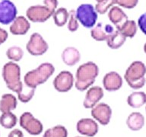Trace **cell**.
<instances>
[{"label": "cell", "mask_w": 146, "mask_h": 137, "mask_svg": "<svg viewBox=\"0 0 146 137\" xmlns=\"http://www.w3.org/2000/svg\"><path fill=\"white\" fill-rule=\"evenodd\" d=\"M99 74V67L95 63L89 61L82 64L75 73V86L80 91L89 88Z\"/></svg>", "instance_id": "cell-1"}, {"label": "cell", "mask_w": 146, "mask_h": 137, "mask_svg": "<svg viewBox=\"0 0 146 137\" xmlns=\"http://www.w3.org/2000/svg\"><path fill=\"white\" fill-rule=\"evenodd\" d=\"M55 72V67L50 63H43L33 70L27 72L24 77L25 84L35 88L45 83Z\"/></svg>", "instance_id": "cell-2"}, {"label": "cell", "mask_w": 146, "mask_h": 137, "mask_svg": "<svg viewBox=\"0 0 146 137\" xmlns=\"http://www.w3.org/2000/svg\"><path fill=\"white\" fill-rule=\"evenodd\" d=\"M146 66L141 61L136 60L130 64L124 74V79L132 89L143 88L146 83Z\"/></svg>", "instance_id": "cell-3"}, {"label": "cell", "mask_w": 146, "mask_h": 137, "mask_svg": "<svg viewBox=\"0 0 146 137\" xmlns=\"http://www.w3.org/2000/svg\"><path fill=\"white\" fill-rule=\"evenodd\" d=\"M2 78L7 88L16 93H19L24 84L21 80V68L15 62H8L2 68Z\"/></svg>", "instance_id": "cell-4"}, {"label": "cell", "mask_w": 146, "mask_h": 137, "mask_svg": "<svg viewBox=\"0 0 146 137\" xmlns=\"http://www.w3.org/2000/svg\"><path fill=\"white\" fill-rule=\"evenodd\" d=\"M78 21L85 28H92L97 24L98 13L93 6L89 3H83L78 5L75 10Z\"/></svg>", "instance_id": "cell-5"}, {"label": "cell", "mask_w": 146, "mask_h": 137, "mask_svg": "<svg viewBox=\"0 0 146 137\" xmlns=\"http://www.w3.org/2000/svg\"><path fill=\"white\" fill-rule=\"evenodd\" d=\"M26 49L34 57H40L47 52L49 45L42 35L39 33H33L26 44Z\"/></svg>", "instance_id": "cell-6"}, {"label": "cell", "mask_w": 146, "mask_h": 137, "mask_svg": "<svg viewBox=\"0 0 146 137\" xmlns=\"http://www.w3.org/2000/svg\"><path fill=\"white\" fill-rule=\"evenodd\" d=\"M52 12L44 5H35L30 6L26 11V17L30 21L43 23L52 16Z\"/></svg>", "instance_id": "cell-7"}, {"label": "cell", "mask_w": 146, "mask_h": 137, "mask_svg": "<svg viewBox=\"0 0 146 137\" xmlns=\"http://www.w3.org/2000/svg\"><path fill=\"white\" fill-rule=\"evenodd\" d=\"M20 126L32 136H38L43 132V126L30 112H25L20 116Z\"/></svg>", "instance_id": "cell-8"}, {"label": "cell", "mask_w": 146, "mask_h": 137, "mask_svg": "<svg viewBox=\"0 0 146 137\" xmlns=\"http://www.w3.org/2000/svg\"><path fill=\"white\" fill-rule=\"evenodd\" d=\"M52 84L57 91L65 93L70 91L75 84V77L69 71H62L56 76Z\"/></svg>", "instance_id": "cell-9"}, {"label": "cell", "mask_w": 146, "mask_h": 137, "mask_svg": "<svg viewBox=\"0 0 146 137\" xmlns=\"http://www.w3.org/2000/svg\"><path fill=\"white\" fill-rule=\"evenodd\" d=\"M18 10L10 0H0V24L10 25L17 17Z\"/></svg>", "instance_id": "cell-10"}, {"label": "cell", "mask_w": 146, "mask_h": 137, "mask_svg": "<svg viewBox=\"0 0 146 137\" xmlns=\"http://www.w3.org/2000/svg\"><path fill=\"white\" fill-rule=\"evenodd\" d=\"M91 116L101 125H107L112 116L111 107L105 103H98L91 108Z\"/></svg>", "instance_id": "cell-11"}, {"label": "cell", "mask_w": 146, "mask_h": 137, "mask_svg": "<svg viewBox=\"0 0 146 137\" xmlns=\"http://www.w3.org/2000/svg\"><path fill=\"white\" fill-rule=\"evenodd\" d=\"M104 95V90L100 86L90 87L87 91L86 95L83 101V106L87 109L93 108Z\"/></svg>", "instance_id": "cell-12"}, {"label": "cell", "mask_w": 146, "mask_h": 137, "mask_svg": "<svg viewBox=\"0 0 146 137\" xmlns=\"http://www.w3.org/2000/svg\"><path fill=\"white\" fill-rule=\"evenodd\" d=\"M98 124L91 118H82L78 121L76 129L80 134L88 137L94 136L98 132Z\"/></svg>", "instance_id": "cell-13"}, {"label": "cell", "mask_w": 146, "mask_h": 137, "mask_svg": "<svg viewBox=\"0 0 146 137\" xmlns=\"http://www.w3.org/2000/svg\"><path fill=\"white\" fill-rule=\"evenodd\" d=\"M115 31V29L113 25L104 24L98 22L96 24L91 31V36L93 39L97 41H107V38Z\"/></svg>", "instance_id": "cell-14"}, {"label": "cell", "mask_w": 146, "mask_h": 137, "mask_svg": "<svg viewBox=\"0 0 146 137\" xmlns=\"http://www.w3.org/2000/svg\"><path fill=\"white\" fill-rule=\"evenodd\" d=\"M103 85L105 90L108 91H116L123 86V78L116 72L112 71L107 72L103 78Z\"/></svg>", "instance_id": "cell-15"}, {"label": "cell", "mask_w": 146, "mask_h": 137, "mask_svg": "<svg viewBox=\"0 0 146 137\" xmlns=\"http://www.w3.org/2000/svg\"><path fill=\"white\" fill-rule=\"evenodd\" d=\"M31 28L30 21L25 16H17L10 25L9 31L14 35H25Z\"/></svg>", "instance_id": "cell-16"}, {"label": "cell", "mask_w": 146, "mask_h": 137, "mask_svg": "<svg viewBox=\"0 0 146 137\" xmlns=\"http://www.w3.org/2000/svg\"><path fill=\"white\" fill-rule=\"evenodd\" d=\"M61 57L62 61L66 66H73L80 61L81 53L77 48L74 47H68L63 50Z\"/></svg>", "instance_id": "cell-17"}, {"label": "cell", "mask_w": 146, "mask_h": 137, "mask_svg": "<svg viewBox=\"0 0 146 137\" xmlns=\"http://www.w3.org/2000/svg\"><path fill=\"white\" fill-rule=\"evenodd\" d=\"M108 18L116 28L128 20V16L120 7L113 5L108 11Z\"/></svg>", "instance_id": "cell-18"}, {"label": "cell", "mask_w": 146, "mask_h": 137, "mask_svg": "<svg viewBox=\"0 0 146 137\" xmlns=\"http://www.w3.org/2000/svg\"><path fill=\"white\" fill-rule=\"evenodd\" d=\"M126 125L132 131H139L145 125V117L139 112H133L128 116Z\"/></svg>", "instance_id": "cell-19"}, {"label": "cell", "mask_w": 146, "mask_h": 137, "mask_svg": "<svg viewBox=\"0 0 146 137\" xmlns=\"http://www.w3.org/2000/svg\"><path fill=\"white\" fill-rule=\"evenodd\" d=\"M17 98L11 94H5L0 100V111L2 113L11 112L17 107Z\"/></svg>", "instance_id": "cell-20"}, {"label": "cell", "mask_w": 146, "mask_h": 137, "mask_svg": "<svg viewBox=\"0 0 146 137\" xmlns=\"http://www.w3.org/2000/svg\"><path fill=\"white\" fill-rule=\"evenodd\" d=\"M127 104L133 108H139L146 104V94L143 91H134L128 96Z\"/></svg>", "instance_id": "cell-21"}, {"label": "cell", "mask_w": 146, "mask_h": 137, "mask_svg": "<svg viewBox=\"0 0 146 137\" xmlns=\"http://www.w3.org/2000/svg\"><path fill=\"white\" fill-rule=\"evenodd\" d=\"M125 41H126V37L121 32L119 31L118 30L116 29L106 41L108 47L112 50H117L125 43Z\"/></svg>", "instance_id": "cell-22"}, {"label": "cell", "mask_w": 146, "mask_h": 137, "mask_svg": "<svg viewBox=\"0 0 146 137\" xmlns=\"http://www.w3.org/2000/svg\"><path fill=\"white\" fill-rule=\"evenodd\" d=\"M119 32H121L126 38H132L136 34L138 30V25L134 20H129L123 23L119 27H116Z\"/></svg>", "instance_id": "cell-23"}, {"label": "cell", "mask_w": 146, "mask_h": 137, "mask_svg": "<svg viewBox=\"0 0 146 137\" xmlns=\"http://www.w3.org/2000/svg\"><path fill=\"white\" fill-rule=\"evenodd\" d=\"M52 18L54 24L57 27H63L68 22L69 17V11L63 7L57 9L52 14Z\"/></svg>", "instance_id": "cell-24"}, {"label": "cell", "mask_w": 146, "mask_h": 137, "mask_svg": "<svg viewBox=\"0 0 146 137\" xmlns=\"http://www.w3.org/2000/svg\"><path fill=\"white\" fill-rule=\"evenodd\" d=\"M18 122L17 116L11 112L2 113L0 116V124L5 129H11L15 126Z\"/></svg>", "instance_id": "cell-25"}, {"label": "cell", "mask_w": 146, "mask_h": 137, "mask_svg": "<svg viewBox=\"0 0 146 137\" xmlns=\"http://www.w3.org/2000/svg\"><path fill=\"white\" fill-rule=\"evenodd\" d=\"M43 137H68V131L63 126L57 125L46 130Z\"/></svg>", "instance_id": "cell-26"}, {"label": "cell", "mask_w": 146, "mask_h": 137, "mask_svg": "<svg viewBox=\"0 0 146 137\" xmlns=\"http://www.w3.org/2000/svg\"><path fill=\"white\" fill-rule=\"evenodd\" d=\"M24 51L20 47L13 46L9 47L6 51V57L12 62H19L23 58Z\"/></svg>", "instance_id": "cell-27"}, {"label": "cell", "mask_w": 146, "mask_h": 137, "mask_svg": "<svg viewBox=\"0 0 146 137\" xmlns=\"http://www.w3.org/2000/svg\"><path fill=\"white\" fill-rule=\"evenodd\" d=\"M34 93H35V88H32L27 86L26 84H24L21 91L17 94L20 101L23 103H27L34 97Z\"/></svg>", "instance_id": "cell-28"}, {"label": "cell", "mask_w": 146, "mask_h": 137, "mask_svg": "<svg viewBox=\"0 0 146 137\" xmlns=\"http://www.w3.org/2000/svg\"><path fill=\"white\" fill-rule=\"evenodd\" d=\"M114 5H116V0H103L96 4L95 9L98 14L104 15L108 12Z\"/></svg>", "instance_id": "cell-29"}, {"label": "cell", "mask_w": 146, "mask_h": 137, "mask_svg": "<svg viewBox=\"0 0 146 137\" xmlns=\"http://www.w3.org/2000/svg\"><path fill=\"white\" fill-rule=\"evenodd\" d=\"M79 25L78 21L76 18L75 10L69 11V17L68 20V29L70 32H75L78 29Z\"/></svg>", "instance_id": "cell-30"}, {"label": "cell", "mask_w": 146, "mask_h": 137, "mask_svg": "<svg viewBox=\"0 0 146 137\" xmlns=\"http://www.w3.org/2000/svg\"><path fill=\"white\" fill-rule=\"evenodd\" d=\"M139 3V0H116V5L124 9H134Z\"/></svg>", "instance_id": "cell-31"}, {"label": "cell", "mask_w": 146, "mask_h": 137, "mask_svg": "<svg viewBox=\"0 0 146 137\" xmlns=\"http://www.w3.org/2000/svg\"><path fill=\"white\" fill-rule=\"evenodd\" d=\"M138 26L145 35H146V12L141 14L138 19Z\"/></svg>", "instance_id": "cell-32"}, {"label": "cell", "mask_w": 146, "mask_h": 137, "mask_svg": "<svg viewBox=\"0 0 146 137\" xmlns=\"http://www.w3.org/2000/svg\"><path fill=\"white\" fill-rule=\"evenodd\" d=\"M58 4H59L58 0H43V5L49 8L53 13L57 9Z\"/></svg>", "instance_id": "cell-33"}, {"label": "cell", "mask_w": 146, "mask_h": 137, "mask_svg": "<svg viewBox=\"0 0 146 137\" xmlns=\"http://www.w3.org/2000/svg\"><path fill=\"white\" fill-rule=\"evenodd\" d=\"M8 37H9L8 32L2 27H0V46L7 41Z\"/></svg>", "instance_id": "cell-34"}, {"label": "cell", "mask_w": 146, "mask_h": 137, "mask_svg": "<svg viewBox=\"0 0 146 137\" xmlns=\"http://www.w3.org/2000/svg\"><path fill=\"white\" fill-rule=\"evenodd\" d=\"M8 137H24V134L21 130L18 129H14L9 132Z\"/></svg>", "instance_id": "cell-35"}, {"label": "cell", "mask_w": 146, "mask_h": 137, "mask_svg": "<svg viewBox=\"0 0 146 137\" xmlns=\"http://www.w3.org/2000/svg\"><path fill=\"white\" fill-rule=\"evenodd\" d=\"M143 49H144V52H145V54H146V43H145V44H144Z\"/></svg>", "instance_id": "cell-36"}, {"label": "cell", "mask_w": 146, "mask_h": 137, "mask_svg": "<svg viewBox=\"0 0 146 137\" xmlns=\"http://www.w3.org/2000/svg\"><path fill=\"white\" fill-rule=\"evenodd\" d=\"M96 1H97V2H100L101 1H103V0H96Z\"/></svg>", "instance_id": "cell-37"}, {"label": "cell", "mask_w": 146, "mask_h": 137, "mask_svg": "<svg viewBox=\"0 0 146 137\" xmlns=\"http://www.w3.org/2000/svg\"><path fill=\"white\" fill-rule=\"evenodd\" d=\"M75 137H82V136H75Z\"/></svg>", "instance_id": "cell-38"}, {"label": "cell", "mask_w": 146, "mask_h": 137, "mask_svg": "<svg viewBox=\"0 0 146 137\" xmlns=\"http://www.w3.org/2000/svg\"><path fill=\"white\" fill-rule=\"evenodd\" d=\"M145 110H146V107H145Z\"/></svg>", "instance_id": "cell-39"}]
</instances>
